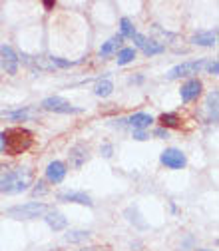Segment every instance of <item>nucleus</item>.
I'll return each instance as SVG.
<instances>
[{
	"mask_svg": "<svg viewBox=\"0 0 219 251\" xmlns=\"http://www.w3.org/2000/svg\"><path fill=\"white\" fill-rule=\"evenodd\" d=\"M32 185V170L30 168H14V170H4L2 179H0V192L16 196L26 192Z\"/></svg>",
	"mask_w": 219,
	"mask_h": 251,
	"instance_id": "f257e3e1",
	"label": "nucleus"
},
{
	"mask_svg": "<svg viewBox=\"0 0 219 251\" xmlns=\"http://www.w3.org/2000/svg\"><path fill=\"white\" fill-rule=\"evenodd\" d=\"M2 138H4V151L8 155H20L28 151L34 144L32 132H28L26 128H10L2 132Z\"/></svg>",
	"mask_w": 219,
	"mask_h": 251,
	"instance_id": "f03ea898",
	"label": "nucleus"
},
{
	"mask_svg": "<svg viewBox=\"0 0 219 251\" xmlns=\"http://www.w3.org/2000/svg\"><path fill=\"white\" fill-rule=\"evenodd\" d=\"M48 211H50V207L42 201H28V203H22V205L8 207L6 215L12 217V219H36V217H42Z\"/></svg>",
	"mask_w": 219,
	"mask_h": 251,
	"instance_id": "7ed1b4c3",
	"label": "nucleus"
},
{
	"mask_svg": "<svg viewBox=\"0 0 219 251\" xmlns=\"http://www.w3.org/2000/svg\"><path fill=\"white\" fill-rule=\"evenodd\" d=\"M207 62L205 60H190V62H183V64L173 66L166 76L168 80H177V78H187V76H195L205 68Z\"/></svg>",
	"mask_w": 219,
	"mask_h": 251,
	"instance_id": "20e7f679",
	"label": "nucleus"
},
{
	"mask_svg": "<svg viewBox=\"0 0 219 251\" xmlns=\"http://www.w3.org/2000/svg\"><path fill=\"white\" fill-rule=\"evenodd\" d=\"M42 108L46 112H56V114H80L82 112V108L72 106L70 102H66L60 96H50V98L42 100Z\"/></svg>",
	"mask_w": 219,
	"mask_h": 251,
	"instance_id": "39448f33",
	"label": "nucleus"
},
{
	"mask_svg": "<svg viewBox=\"0 0 219 251\" xmlns=\"http://www.w3.org/2000/svg\"><path fill=\"white\" fill-rule=\"evenodd\" d=\"M160 160H162V164H164L166 168H170V170H181V168H185V164H187L185 153H183L181 150H177V148H168V150H164Z\"/></svg>",
	"mask_w": 219,
	"mask_h": 251,
	"instance_id": "423d86ee",
	"label": "nucleus"
},
{
	"mask_svg": "<svg viewBox=\"0 0 219 251\" xmlns=\"http://www.w3.org/2000/svg\"><path fill=\"white\" fill-rule=\"evenodd\" d=\"M132 38H134L136 46L144 50L146 56H155V54H162V52H164V44L155 42V40H149V38H146V36L140 34V32H136Z\"/></svg>",
	"mask_w": 219,
	"mask_h": 251,
	"instance_id": "0eeeda50",
	"label": "nucleus"
},
{
	"mask_svg": "<svg viewBox=\"0 0 219 251\" xmlns=\"http://www.w3.org/2000/svg\"><path fill=\"white\" fill-rule=\"evenodd\" d=\"M0 64L6 74H16L18 70V56L10 46H0Z\"/></svg>",
	"mask_w": 219,
	"mask_h": 251,
	"instance_id": "6e6552de",
	"label": "nucleus"
},
{
	"mask_svg": "<svg viewBox=\"0 0 219 251\" xmlns=\"http://www.w3.org/2000/svg\"><path fill=\"white\" fill-rule=\"evenodd\" d=\"M201 90H203L201 80H197V78L187 80V82L181 86V90H179L181 100H183V102H192V100H195V98L199 96V94H201Z\"/></svg>",
	"mask_w": 219,
	"mask_h": 251,
	"instance_id": "1a4fd4ad",
	"label": "nucleus"
},
{
	"mask_svg": "<svg viewBox=\"0 0 219 251\" xmlns=\"http://www.w3.org/2000/svg\"><path fill=\"white\" fill-rule=\"evenodd\" d=\"M66 164L64 162H60V160H54V162H50L48 164V168H46V179L50 181V183H60L62 179L66 177Z\"/></svg>",
	"mask_w": 219,
	"mask_h": 251,
	"instance_id": "9d476101",
	"label": "nucleus"
},
{
	"mask_svg": "<svg viewBox=\"0 0 219 251\" xmlns=\"http://www.w3.org/2000/svg\"><path fill=\"white\" fill-rule=\"evenodd\" d=\"M88 148L84 146V144H76L72 150H70V153H68V160H70V166L74 168V170H80L86 162H88Z\"/></svg>",
	"mask_w": 219,
	"mask_h": 251,
	"instance_id": "9b49d317",
	"label": "nucleus"
},
{
	"mask_svg": "<svg viewBox=\"0 0 219 251\" xmlns=\"http://www.w3.org/2000/svg\"><path fill=\"white\" fill-rule=\"evenodd\" d=\"M58 200L60 201H68V203H82V205H88V207L94 205L92 198L88 194H84V192H64V194H58Z\"/></svg>",
	"mask_w": 219,
	"mask_h": 251,
	"instance_id": "f8f14e48",
	"label": "nucleus"
},
{
	"mask_svg": "<svg viewBox=\"0 0 219 251\" xmlns=\"http://www.w3.org/2000/svg\"><path fill=\"white\" fill-rule=\"evenodd\" d=\"M32 112L30 108H18V110H2L0 112V120H6V122H26Z\"/></svg>",
	"mask_w": 219,
	"mask_h": 251,
	"instance_id": "ddd939ff",
	"label": "nucleus"
},
{
	"mask_svg": "<svg viewBox=\"0 0 219 251\" xmlns=\"http://www.w3.org/2000/svg\"><path fill=\"white\" fill-rule=\"evenodd\" d=\"M44 219H46V224L50 226V229H54V231H62L68 226V219L64 217V213H60V211H48Z\"/></svg>",
	"mask_w": 219,
	"mask_h": 251,
	"instance_id": "4468645a",
	"label": "nucleus"
},
{
	"mask_svg": "<svg viewBox=\"0 0 219 251\" xmlns=\"http://www.w3.org/2000/svg\"><path fill=\"white\" fill-rule=\"evenodd\" d=\"M215 40H217V34L213 30H199L192 36V44L195 46H215Z\"/></svg>",
	"mask_w": 219,
	"mask_h": 251,
	"instance_id": "2eb2a0df",
	"label": "nucleus"
},
{
	"mask_svg": "<svg viewBox=\"0 0 219 251\" xmlns=\"http://www.w3.org/2000/svg\"><path fill=\"white\" fill-rule=\"evenodd\" d=\"M128 122L134 126V130H146V128H149V126H151L153 118H151L149 114H146V112H138V114H134Z\"/></svg>",
	"mask_w": 219,
	"mask_h": 251,
	"instance_id": "dca6fc26",
	"label": "nucleus"
},
{
	"mask_svg": "<svg viewBox=\"0 0 219 251\" xmlns=\"http://www.w3.org/2000/svg\"><path fill=\"white\" fill-rule=\"evenodd\" d=\"M160 124H162V128H179L181 126V118L175 114V112H168V114H162L160 116Z\"/></svg>",
	"mask_w": 219,
	"mask_h": 251,
	"instance_id": "f3484780",
	"label": "nucleus"
},
{
	"mask_svg": "<svg viewBox=\"0 0 219 251\" xmlns=\"http://www.w3.org/2000/svg\"><path fill=\"white\" fill-rule=\"evenodd\" d=\"M122 40H123V38L118 34V36L110 38L108 42H104V44H102V48H100V56H110L112 52H116V50L122 46Z\"/></svg>",
	"mask_w": 219,
	"mask_h": 251,
	"instance_id": "a211bd4d",
	"label": "nucleus"
},
{
	"mask_svg": "<svg viewBox=\"0 0 219 251\" xmlns=\"http://www.w3.org/2000/svg\"><path fill=\"white\" fill-rule=\"evenodd\" d=\"M94 92H96V96H100V98H108L110 94L114 92V84H112V80H108V78L100 80V82L96 84V88H94Z\"/></svg>",
	"mask_w": 219,
	"mask_h": 251,
	"instance_id": "6ab92c4d",
	"label": "nucleus"
},
{
	"mask_svg": "<svg viewBox=\"0 0 219 251\" xmlns=\"http://www.w3.org/2000/svg\"><path fill=\"white\" fill-rule=\"evenodd\" d=\"M136 60V48H122L118 54V64L120 66H126L130 62Z\"/></svg>",
	"mask_w": 219,
	"mask_h": 251,
	"instance_id": "aec40b11",
	"label": "nucleus"
},
{
	"mask_svg": "<svg viewBox=\"0 0 219 251\" xmlns=\"http://www.w3.org/2000/svg\"><path fill=\"white\" fill-rule=\"evenodd\" d=\"M217 90H213L209 96H207V112H209V120L217 122Z\"/></svg>",
	"mask_w": 219,
	"mask_h": 251,
	"instance_id": "412c9836",
	"label": "nucleus"
},
{
	"mask_svg": "<svg viewBox=\"0 0 219 251\" xmlns=\"http://www.w3.org/2000/svg\"><path fill=\"white\" fill-rule=\"evenodd\" d=\"M120 30H122V32H120V36L122 38H132L134 34H136V28H134V24H132V20L130 18H122L120 20Z\"/></svg>",
	"mask_w": 219,
	"mask_h": 251,
	"instance_id": "4be33fe9",
	"label": "nucleus"
},
{
	"mask_svg": "<svg viewBox=\"0 0 219 251\" xmlns=\"http://www.w3.org/2000/svg\"><path fill=\"white\" fill-rule=\"evenodd\" d=\"M88 237H90V231H70V233H66V241H70V243L84 241Z\"/></svg>",
	"mask_w": 219,
	"mask_h": 251,
	"instance_id": "5701e85b",
	"label": "nucleus"
},
{
	"mask_svg": "<svg viewBox=\"0 0 219 251\" xmlns=\"http://www.w3.org/2000/svg\"><path fill=\"white\" fill-rule=\"evenodd\" d=\"M50 60V66H60V68H70L74 64H78V60H62V58H48Z\"/></svg>",
	"mask_w": 219,
	"mask_h": 251,
	"instance_id": "b1692460",
	"label": "nucleus"
},
{
	"mask_svg": "<svg viewBox=\"0 0 219 251\" xmlns=\"http://www.w3.org/2000/svg\"><path fill=\"white\" fill-rule=\"evenodd\" d=\"M34 185H36L34 190H32V194H34V196H44V194L48 192V187H46V181H42V179H38V181H36Z\"/></svg>",
	"mask_w": 219,
	"mask_h": 251,
	"instance_id": "393cba45",
	"label": "nucleus"
},
{
	"mask_svg": "<svg viewBox=\"0 0 219 251\" xmlns=\"http://www.w3.org/2000/svg\"><path fill=\"white\" fill-rule=\"evenodd\" d=\"M205 68H207V72H209V74L217 76V72H219V64H217V60H209L207 64H205Z\"/></svg>",
	"mask_w": 219,
	"mask_h": 251,
	"instance_id": "a878e982",
	"label": "nucleus"
},
{
	"mask_svg": "<svg viewBox=\"0 0 219 251\" xmlns=\"http://www.w3.org/2000/svg\"><path fill=\"white\" fill-rule=\"evenodd\" d=\"M100 151H102L104 158H112V151H114V148H112L110 144H104V146L100 148Z\"/></svg>",
	"mask_w": 219,
	"mask_h": 251,
	"instance_id": "bb28decb",
	"label": "nucleus"
},
{
	"mask_svg": "<svg viewBox=\"0 0 219 251\" xmlns=\"http://www.w3.org/2000/svg\"><path fill=\"white\" fill-rule=\"evenodd\" d=\"M134 140L144 142V140H147V134H146L144 130H134Z\"/></svg>",
	"mask_w": 219,
	"mask_h": 251,
	"instance_id": "cd10ccee",
	"label": "nucleus"
},
{
	"mask_svg": "<svg viewBox=\"0 0 219 251\" xmlns=\"http://www.w3.org/2000/svg\"><path fill=\"white\" fill-rule=\"evenodd\" d=\"M153 136H155V138H168V130H166V128H158V130L153 132Z\"/></svg>",
	"mask_w": 219,
	"mask_h": 251,
	"instance_id": "c85d7f7f",
	"label": "nucleus"
},
{
	"mask_svg": "<svg viewBox=\"0 0 219 251\" xmlns=\"http://www.w3.org/2000/svg\"><path fill=\"white\" fill-rule=\"evenodd\" d=\"M4 151V138H2V132H0V153Z\"/></svg>",
	"mask_w": 219,
	"mask_h": 251,
	"instance_id": "c756f323",
	"label": "nucleus"
},
{
	"mask_svg": "<svg viewBox=\"0 0 219 251\" xmlns=\"http://www.w3.org/2000/svg\"><path fill=\"white\" fill-rule=\"evenodd\" d=\"M44 8H54V2H50V0H46V2H44Z\"/></svg>",
	"mask_w": 219,
	"mask_h": 251,
	"instance_id": "7c9ffc66",
	"label": "nucleus"
},
{
	"mask_svg": "<svg viewBox=\"0 0 219 251\" xmlns=\"http://www.w3.org/2000/svg\"><path fill=\"white\" fill-rule=\"evenodd\" d=\"M2 174H4V168H0V179H2Z\"/></svg>",
	"mask_w": 219,
	"mask_h": 251,
	"instance_id": "2f4dec72",
	"label": "nucleus"
},
{
	"mask_svg": "<svg viewBox=\"0 0 219 251\" xmlns=\"http://www.w3.org/2000/svg\"><path fill=\"white\" fill-rule=\"evenodd\" d=\"M197 251H209V249H197Z\"/></svg>",
	"mask_w": 219,
	"mask_h": 251,
	"instance_id": "473e14b6",
	"label": "nucleus"
}]
</instances>
